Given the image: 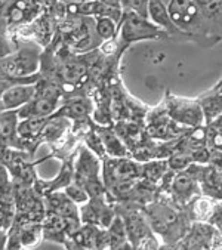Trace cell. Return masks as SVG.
Wrapping results in <instances>:
<instances>
[{"mask_svg": "<svg viewBox=\"0 0 222 250\" xmlns=\"http://www.w3.org/2000/svg\"><path fill=\"white\" fill-rule=\"evenodd\" d=\"M119 22L110 17H98L96 24H95V31L96 34L104 39V40H111L119 31Z\"/></svg>", "mask_w": 222, "mask_h": 250, "instance_id": "16", "label": "cell"}, {"mask_svg": "<svg viewBox=\"0 0 222 250\" xmlns=\"http://www.w3.org/2000/svg\"><path fill=\"white\" fill-rule=\"evenodd\" d=\"M36 93H37V87L31 83L8 86L2 92V111L24 107L36 96Z\"/></svg>", "mask_w": 222, "mask_h": 250, "instance_id": "4", "label": "cell"}, {"mask_svg": "<svg viewBox=\"0 0 222 250\" xmlns=\"http://www.w3.org/2000/svg\"><path fill=\"white\" fill-rule=\"evenodd\" d=\"M200 184L204 195H209L216 200L222 198V173L218 172L213 166L201 170Z\"/></svg>", "mask_w": 222, "mask_h": 250, "instance_id": "11", "label": "cell"}, {"mask_svg": "<svg viewBox=\"0 0 222 250\" xmlns=\"http://www.w3.org/2000/svg\"><path fill=\"white\" fill-rule=\"evenodd\" d=\"M169 116L184 126L199 127L206 120L200 103L190 101L187 98H171L168 101Z\"/></svg>", "mask_w": 222, "mask_h": 250, "instance_id": "2", "label": "cell"}, {"mask_svg": "<svg viewBox=\"0 0 222 250\" xmlns=\"http://www.w3.org/2000/svg\"><path fill=\"white\" fill-rule=\"evenodd\" d=\"M126 228H128V234L131 235V240L132 243H139V241H145L147 238V228H145V224L144 221L136 216V215H131L129 219H128V224H126Z\"/></svg>", "mask_w": 222, "mask_h": 250, "instance_id": "17", "label": "cell"}, {"mask_svg": "<svg viewBox=\"0 0 222 250\" xmlns=\"http://www.w3.org/2000/svg\"><path fill=\"white\" fill-rule=\"evenodd\" d=\"M150 20L158 25L161 30L168 31V33H177L178 25L174 22L169 8L163 3V0H150V9H148Z\"/></svg>", "mask_w": 222, "mask_h": 250, "instance_id": "10", "label": "cell"}, {"mask_svg": "<svg viewBox=\"0 0 222 250\" xmlns=\"http://www.w3.org/2000/svg\"><path fill=\"white\" fill-rule=\"evenodd\" d=\"M199 103L203 108L206 122H212L222 114V82L209 90L206 95L199 98Z\"/></svg>", "mask_w": 222, "mask_h": 250, "instance_id": "9", "label": "cell"}, {"mask_svg": "<svg viewBox=\"0 0 222 250\" xmlns=\"http://www.w3.org/2000/svg\"><path fill=\"white\" fill-rule=\"evenodd\" d=\"M101 139L104 142V146L107 149V153L113 157H125L126 156V149L122 144V141L117 138V135H114L113 132H110L108 129H102L99 132Z\"/></svg>", "mask_w": 222, "mask_h": 250, "instance_id": "15", "label": "cell"}, {"mask_svg": "<svg viewBox=\"0 0 222 250\" xmlns=\"http://www.w3.org/2000/svg\"><path fill=\"white\" fill-rule=\"evenodd\" d=\"M128 237V229L126 227L123 225V222L116 218L113 222H111V225L108 227V246L111 249H120V247H125V243L128 241L126 240Z\"/></svg>", "mask_w": 222, "mask_h": 250, "instance_id": "14", "label": "cell"}, {"mask_svg": "<svg viewBox=\"0 0 222 250\" xmlns=\"http://www.w3.org/2000/svg\"><path fill=\"white\" fill-rule=\"evenodd\" d=\"M120 28H122V39L126 43L166 37V33L158 25H155L150 18H145L129 9H123Z\"/></svg>", "mask_w": 222, "mask_h": 250, "instance_id": "1", "label": "cell"}, {"mask_svg": "<svg viewBox=\"0 0 222 250\" xmlns=\"http://www.w3.org/2000/svg\"><path fill=\"white\" fill-rule=\"evenodd\" d=\"M166 167H169V162H154V163H148L147 166H144V175L150 181H158L161 178V175L166 172Z\"/></svg>", "mask_w": 222, "mask_h": 250, "instance_id": "21", "label": "cell"}, {"mask_svg": "<svg viewBox=\"0 0 222 250\" xmlns=\"http://www.w3.org/2000/svg\"><path fill=\"white\" fill-rule=\"evenodd\" d=\"M66 192H67V195L73 200V202H76V203H86L88 200L90 198V195H89V192L86 191V188H85L83 185L77 184V182L67 185V187H66Z\"/></svg>", "mask_w": 222, "mask_h": 250, "instance_id": "20", "label": "cell"}, {"mask_svg": "<svg viewBox=\"0 0 222 250\" xmlns=\"http://www.w3.org/2000/svg\"><path fill=\"white\" fill-rule=\"evenodd\" d=\"M98 173H99V162H98V159L89 151V149L83 148L82 153H80L79 163H77L74 182L86 187V184L89 181L98 179Z\"/></svg>", "mask_w": 222, "mask_h": 250, "instance_id": "8", "label": "cell"}, {"mask_svg": "<svg viewBox=\"0 0 222 250\" xmlns=\"http://www.w3.org/2000/svg\"><path fill=\"white\" fill-rule=\"evenodd\" d=\"M49 209L50 213L66 218L68 224L79 222V209L76 208V202H73L67 192H52L49 195Z\"/></svg>", "mask_w": 222, "mask_h": 250, "instance_id": "6", "label": "cell"}, {"mask_svg": "<svg viewBox=\"0 0 222 250\" xmlns=\"http://www.w3.org/2000/svg\"><path fill=\"white\" fill-rule=\"evenodd\" d=\"M105 179L111 181L113 184H119V182H126V181H132L135 178H138L141 175V167L139 165L131 162V160H125V159H119L117 162H113L110 166L107 165L105 167Z\"/></svg>", "mask_w": 222, "mask_h": 250, "instance_id": "7", "label": "cell"}, {"mask_svg": "<svg viewBox=\"0 0 222 250\" xmlns=\"http://www.w3.org/2000/svg\"><path fill=\"white\" fill-rule=\"evenodd\" d=\"M43 126H44V119H39V117L21 119V122L18 125V135H21L22 138L34 136L36 133H39L42 130Z\"/></svg>", "mask_w": 222, "mask_h": 250, "instance_id": "18", "label": "cell"}, {"mask_svg": "<svg viewBox=\"0 0 222 250\" xmlns=\"http://www.w3.org/2000/svg\"><path fill=\"white\" fill-rule=\"evenodd\" d=\"M57 105H58V92L55 89H46L37 98H33L30 103L21 107V110L18 111L20 119H31V117L44 119L57 110Z\"/></svg>", "mask_w": 222, "mask_h": 250, "instance_id": "3", "label": "cell"}, {"mask_svg": "<svg viewBox=\"0 0 222 250\" xmlns=\"http://www.w3.org/2000/svg\"><path fill=\"white\" fill-rule=\"evenodd\" d=\"M218 172L222 173V149H216V151L212 153L210 156V162H209Z\"/></svg>", "mask_w": 222, "mask_h": 250, "instance_id": "24", "label": "cell"}, {"mask_svg": "<svg viewBox=\"0 0 222 250\" xmlns=\"http://www.w3.org/2000/svg\"><path fill=\"white\" fill-rule=\"evenodd\" d=\"M61 111H66V114L71 117H82L90 111V104L85 99H77V101H73L67 107H64V110Z\"/></svg>", "mask_w": 222, "mask_h": 250, "instance_id": "19", "label": "cell"}, {"mask_svg": "<svg viewBox=\"0 0 222 250\" xmlns=\"http://www.w3.org/2000/svg\"><path fill=\"white\" fill-rule=\"evenodd\" d=\"M123 9L133 11L145 18H150L148 9H150V0H122Z\"/></svg>", "mask_w": 222, "mask_h": 250, "instance_id": "22", "label": "cell"}, {"mask_svg": "<svg viewBox=\"0 0 222 250\" xmlns=\"http://www.w3.org/2000/svg\"><path fill=\"white\" fill-rule=\"evenodd\" d=\"M18 119L20 113L14 110L2 111V145L8 146L14 142L15 135H18Z\"/></svg>", "mask_w": 222, "mask_h": 250, "instance_id": "13", "label": "cell"}, {"mask_svg": "<svg viewBox=\"0 0 222 250\" xmlns=\"http://www.w3.org/2000/svg\"><path fill=\"white\" fill-rule=\"evenodd\" d=\"M191 170L193 169L188 167V170L178 173L177 178L174 179V191H175V194H178L182 198L193 195L196 191L197 181H200L201 170H194V172H191Z\"/></svg>", "mask_w": 222, "mask_h": 250, "instance_id": "12", "label": "cell"}, {"mask_svg": "<svg viewBox=\"0 0 222 250\" xmlns=\"http://www.w3.org/2000/svg\"><path fill=\"white\" fill-rule=\"evenodd\" d=\"M36 64H37L36 54L20 52L14 57L5 58L2 65V73H5V77H25L27 73L36 70Z\"/></svg>", "mask_w": 222, "mask_h": 250, "instance_id": "5", "label": "cell"}, {"mask_svg": "<svg viewBox=\"0 0 222 250\" xmlns=\"http://www.w3.org/2000/svg\"><path fill=\"white\" fill-rule=\"evenodd\" d=\"M191 162H194L191 154L178 153L169 159V167L174 170H184V169H188L191 166Z\"/></svg>", "mask_w": 222, "mask_h": 250, "instance_id": "23", "label": "cell"}]
</instances>
